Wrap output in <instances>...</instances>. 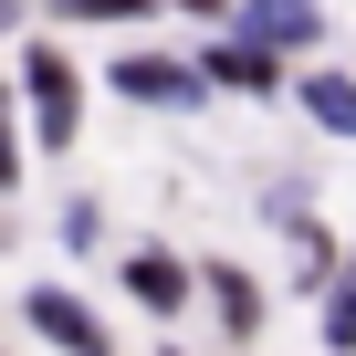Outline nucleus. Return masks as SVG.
<instances>
[{
	"label": "nucleus",
	"mask_w": 356,
	"mask_h": 356,
	"mask_svg": "<svg viewBox=\"0 0 356 356\" xmlns=\"http://www.w3.org/2000/svg\"><path fill=\"white\" fill-rule=\"evenodd\" d=\"M189 283H200V273L168 262V252H136V262H126V293H136L147 314H178V304H189Z\"/></svg>",
	"instance_id": "7"
},
{
	"label": "nucleus",
	"mask_w": 356,
	"mask_h": 356,
	"mask_svg": "<svg viewBox=\"0 0 356 356\" xmlns=\"http://www.w3.org/2000/svg\"><path fill=\"white\" fill-rule=\"evenodd\" d=\"M241 32L273 42V53H314L325 42V11H314V0H241Z\"/></svg>",
	"instance_id": "4"
},
{
	"label": "nucleus",
	"mask_w": 356,
	"mask_h": 356,
	"mask_svg": "<svg viewBox=\"0 0 356 356\" xmlns=\"http://www.w3.org/2000/svg\"><path fill=\"white\" fill-rule=\"evenodd\" d=\"M293 105L335 136V147H356V74H335V63H314L304 84H293Z\"/></svg>",
	"instance_id": "5"
},
{
	"label": "nucleus",
	"mask_w": 356,
	"mask_h": 356,
	"mask_svg": "<svg viewBox=\"0 0 356 356\" xmlns=\"http://www.w3.org/2000/svg\"><path fill=\"white\" fill-rule=\"evenodd\" d=\"M115 95H136V105H200L210 84H200V63H115Z\"/></svg>",
	"instance_id": "6"
},
{
	"label": "nucleus",
	"mask_w": 356,
	"mask_h": 356,
	"mask_svg": "<svg viewBox=\"0 0 356 356\" xmlns=\"http://www.w3.org/2000/svg\"><path fill=\"white\" fill-rule=\"evenodd\" d=\"M22 178V147H11V95H0V189Z\"/></svg>",
	"instance_id": "11"
},
{
	"label": "nucleus",
	"mask_w": 356,
	"mask_h": 356,
	"mask_svg": "<svg viewBox=\"0 0 356 356\" xmlns=\"http://www.w3.org/2000/svg\"><path fill=\"white\" fill-rule=\"evenodd\" d=\"M63 11H84V22H136L147 0H63Z\"/></svg>",
	"instance_id": "10"
},
{
	"label": "nucleus",
	"mask_w": 356,
	"mask_h": 356,
	"mask_svg": "<svg viewBox=\"0 0 356 356\" xmlns=\"http://www.w3.org/2000/svg\"><path fill=\"white\" fill-rule=\"evenodd\" d=\"M200 84L273 95V84H283V53H273V42H252V32H231V42H210V53H200Z\"/></svg>",
	"instance_id": "3"
},
{
	"label": "nucleus",
	"mask_w": 356,
	"mask_h": 356,
	"mask_svg": "<svg viewBox=\"0 0 356 356\" xmlns=\"http://www.w3.org/2000/svg\"><path fill=\"white\" fill-rule=\"evenodd\" d=\"M22 105H32L42 147H74V115H84V84H74V63H63V53H32V63H22Z\"/></svg>",
	"instance_id": "1"
},
{
	"label": "nucleus",
	"mask_w": 356,
	"mask_h": 356,
	"mask_svg": "<svg viewBox=\"0 0 356 356\" xmlns=\"http://www.w3.org/2000/svg\"><path fill=\"white\" fill-rule=\"evenodd\" d=\"M32 335H53L63 356H115V335H105V314L84 304V293H63V283H32Z\"/></svg>",
	"instance_id": "2"
},
{
	"label": "nucleus",
	"mask_w": 356,
	"mask_h": 356,
	"mask_svg": "<svg viewBox=\"0 0 356 356\" xmlns=\"http://www.w3.org/2000/svg\"><path fill=\"white\" fill-rule=\"evenodd\" d=\"M325 346H335V356H356V262L325 283Z\"/></svg>",
	"instance_id": "9"
},
{
	"label": "nucleus",
	"mask_w": 356,
	"mask_h": 356,
	"mask_svg": "<svg viewBox=\"0 0 356 356\" xmlns=\"http://www.w3.org/2000/svg\"><path fill=\"white\" fill-rule=\"evenodd\" d=\"M200 283H210V304H220V325H231V335H262V283H252V273H231V262H210Z\"/></svg>",
	"instance_id": "8"
}]
</instances>
